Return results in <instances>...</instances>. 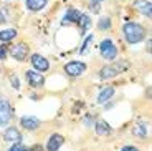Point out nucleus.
Wrapping results in <instances>:
<instances>
[{
	"instance_id": "2",
	"label": "nucleus",
	"mask_w": 152,
	"mask_h": 151,
	"mask_svg": "<svg viewBox=\"0 0 152 151\" xmlns=\"http://www.w3.org/2000/svg\"><path fill=\"white\" fill-rule=\"evenodd\" d=\"M99 52H101L103 58H106V60H114V58L118 57V48L114 47V43L111 40H104L99 45Z\"/></svg>"
},
{
	"instance_id": "12",
	"label": "nucleus",
	"mask_w": 152,
	"mask_h": 151,
	"mask_svg": "<svg viewBox=\"0 0 152 151\" xmlns=\"http://www.w3.org/2000/svg\"><path fill=\"white\" fill-rule=\"evenodd\" d=\"M119 72H121L119 67H104L103 70H101V78H113V76H116Z\"/></svg>"
},
{
	"instance_id": "22",
	"label": "nucleus",
	"mask_w": 152,
	"mask_h": 151,
	"mask_svg": "<svg viewBox=\"0 0 152 151\" xmlns=\"http://www.w3.org/2000/svg\"><path fill=\"white\" fill-rule=\"evenodd\" d=\"M8 151H28V150H27L25 146H23V144H20V141H18V143H15Z\"/></svg>"
},
{
	"instance_id": "7",
	"label": "nucleus",
	"mask_w": 152,
	"mask_h": 151,
	"mask_svg": "<svg viewBox=\"0 0 152 151\" xmlns=\"http://www.w3.org/2000/svg\"><path fill=\"white\" fill-rule=\"evenodd\" d=\"M31 65L37 68L38 72H46L50 68L48 60H46L45 57H42V55H33V57H31Z\"/></svg>"
},
{
	"instance_id": "6",
	"label": "nucleus",
	"mask_w": 152,
	"mask_h": 151,
	"mask_svg": "<svg viewBox=\"0 0 152 151\" xmlns=\"http://www.w3.org/2000/svg\"><path fill=\"white\" fill-rule=\"evenodd\" d=\"M12 55H13L15 60L23 61L28 55V47L25 45V43H18V45H15L13 48H12Z\"/></svg>"
},
{
	"instance_id": "14",
	"label": "nucleus",
	"mask_w": 152,
	"mask_h": 151,
	"mask_svg": "<svg viewBox=\"0 0 152 151\" xmlns=\"http://www.w3.org/2000/svg\"><path fill=\"white\" fill-rule=\"evenodd\" d=\"M114 95V88L113 87H107V88H104L101 93H99V96H98V103H106L107 100L111 98Z\"/></svg>"
},
{
	"instance_id": "11",
	"label": "nucleus",
	"mask_w": 152,
	"mask_h": 151,
	"mask_svg": "<svg viewBox=\"0 0 152 151\" xmlns=\"http://www.w3.org/2000/svg\"><path fill=\"white\" fill-rule=\"evenodd\" d=\"M80 17H81V13L76 10V8H69V10L66 12L65 19H63V23H76L80 20Z\"/></svg>"
},
{
	"instance_id": "23",
	"label": "nucleus",
	"mask_w": 152,
	"mask_h": 151,
	"mask_svg": "<svg viewBox=\"0 0 152 151\" xmlns=\"http://www.w3.org/2000/svg\"><path fill=\"white\" fill-rule=\"evenodd\" d=\"M12 85H13L15 90H18V88H20V83H18V78H17V76H12Z\"/></svg>"
},
{
	"instance_id": "21",
	"label": "nucleus",
	"mask_w": 152,
	"mask_h": 151,
	"mask_svg": "<svg viewBox=\"0 0 152 151\" xmlns=\"http://www.w3.org/2000/svg\"><path fill=\"white\" fill-rule=\"evenodd\" d=\"M98 27L101 28V30H106V28H109V27H111V20L109 19H101V20H99V23H98Z\"/></svg>"
},
{
	"instance_id": "25",
	"label": "nucleus",
	"mask_w": 152,
	"mask_h": 151,
	"mask_svg": "<svg viewBox=\"0 0 152 151\" xmlns=\"http://www.w3.org/2000/svg\"><path fill=\"white\" fill-rule=\"evenodd\" d=\"M121 151H139V150H137V148H134V146H124Z\"/></svg>"
},
{
	"instance_id": "24",
	"label": "nucleus",
	"mask_w": 152,
	"mask_h": 151,
	"mask_svg": "<svg viewBox=\"0 0 152 151\" xmlns=\"http://www.w3.org/2000/svg\"><path fill=\"white\" fill-rule=\"evenodd\" d=\"M5 57H7V50L4 47H0V60H4Z\"/></svg>"
},
{
	"instance_id": "8",
	"label": "nucleus",
	"mask_w": 152,
	"mask_h": 151,
	"mask_svg": "<svg viewBox=\"0 0 152 151\" xmlns=\"http://www.w3.org/2000/svg\"><path fill=\"white\" fill-rule=\"evenodd\" d=\"M22 126L25 130H37L38 126H40V120L38 118H35V116H23L22 118Z\"/></svg>"
},
{
	"instance_id": "4",
	"label": "nucleus",
	"mask_w": 152,
	"mask_h": 151,
	"mask_svg": "<svg viewBox=\"0 0 152 151\" xmlns=\"http://www.w3.org/2000/svg\"><path fill=\"white\" fill-rule=\"evenodd\" d=\"M12 118V108L5 100H0V126H5Z\"/></svg>"
},
{
	"instance_id": "19",
	"label": "nucleus",
	"mask_w": 152,
	"mask_h": 151,
	"mask_svg": "<svg viewBox=\"0 0 152 151\" xmlns=\"http://www.w3.org/2000/svg\"><path fill=\"white\" fill-rule=\"evenodd\" d=\"M78 22H81V23H83V28H81V30H83V32L86 30V28H88V27H89V25H91V20H89V17H88V15H81Z\"/></svg>"
},
{
	"instance_id": "10",
	"label": "nucleus",
	"mask_w": 152,
	"mask_h": 151,
	"mask_svg": "<svg viewBox=\"0 0 152 151\" xmlns=\"http://www.w3.org/2000/svg\"><path fill=\"white\" fill-rule=\"evenodd\" d=\"M63 141H65V140H63V136H61V135H53L51 138H50L48 146H46V148H48V151H58V150H60V146L63 144Z\"/></svg>"
},
{
	"instance_id": "16",
	"label": "nucleus",
	"mask_w": 152,
	"mask_h": 151,
	"mask_svg": "<svg viewBox=\"0 0 152 151\" xmlns=\"http://www.w3.org/2000/svg\"><path fill=\"white\" fill-rule=\"evenodd\" d=\"M96 133H98V135H109L111 128H109V125H107V123L99 121L98 125H96Z\"/></svg>"
},
{
	"instance_id": "20",
	"label": "nucleus",
	"mask_w": 152,
	"mask_h": 151,
	"mask_svg": "<svg viewBox=\"0 0 152 151\" xmlns=\"http://www.w3.org/2000/svg\"><path fill=\"white\" fill-rule=\"evenodd\" d=\"M91 42H93V35H89V37H88L86 40H84L83 47H81V48H80V53H81V55L88 52V47H89V43H91Z\"/></svg>"
},
{
	"instance_id": "13",
	"label": "nucleus",
	"mask_w": 152,
	"mask_h": 151,
	"mask_svg": "<svg viewBox=\"0 0 152 151\" xmlns=\"http://www.w3.org/2000/svg\"><path fill=\"white\" fill-rule=\"evenodd\" d=\"M46 2L48 0H27V7H28V10L37 12V10H42L46 5Z\"/></svg>"
},
{
	"instance_id": "5",
	"label": "nucleus",
	"mask_w": 152,
	"mask_h": 151,
	"mask_svg": "<svg viewBox=\"0 0 152 151\" xmlns=\"http://www.w3.org/2000/svg\"><path fill=\"white\" fill-rule=\"evenodd\" d=\"M25 76H27L30 87H33V88H38L45 83V78H43L42 73H37V72H33V70H28V72L25 73Z\"/></svg>"
},
{
	"instance_id": "9",
	"label": "nucleus",
	"mask_w": 152,
	"mask_h": 151,
	"mask_svg": "<svg viewBox=\"0 0 152 151\" xmlns=\"http://www.w3.org/2000/svg\"><path fill=\"white\" fill-rule=\"evenodd\" d=\"M4 140L5 141H15V143H18L20 140H22V135H20L18 130L15 128H7L4 133Z\"/></svg>"
},
{
	"instance_id": "3",
	"label": "nucleus",
	"mask_w": 152,
	"mask_h": 151,
	"mask_svg": "<svg viewBox=\"0 0 152 151\" xmlns=\"http://www.w3.org/2000/svg\"><path fill=\"white\" fill-rule=\"evenodd\" d=\"M84 70H86V65L83 61H69L65 65V72L69 76H80L81 73H84Z\"/></svg>"
},
{
	"instance_id": "18",
	"label": "nucleus",
	"mask_w": 152,
	"mask_h": 151,
	"mask_svg": "<svg viewBox=\"0 0 152 151\" xmlns=\"http://www.w3.org/2000/svg\"><path fill=\"white\" fill-rule=\"evenodd\" d=\"M147 125H137V126H134V135H137V136H145L147 135Z\"/></svg>"
},
{
	"instance_id": "26",
	"label": "nucleus",
	"mask_w": 152,
	"mask_h": 151,
	"mask_svg": "<svg viewBox=\"0 0 152 151\" xmlns=\"http://www.w3.org/2000/svg\"><path fill=\"white\" fill-rule=\"evenodd\" d=\"M31 151H43V150H42V146H35Z\"/></svg>"
},
{
	"instance_id": "1",
	"label": "nucleus",
	"mask_w": 152,
	"mask_h": 151,
	"mask_svg": "<svg viewBox=\"0 0 152 151\" xmlns=\"http://www.w3.org/2000/svg\"><path fill=\"white\" fill-rule=\"evenodd\" d=\"M124 37H126V40L129 43H139L144 38V28H142L139 23H132V22H129V23H126L124 25Z\"/></svg>"
},
{
	"instance_id": "27",
	"label": "nucleus",
	"mask_w": 152,
	"mask_h": 151,
	"mask_svg": "<svg viewBox=\"0 0 152 151\" xmlns=\"http://www.w3.org/2000/svg\"><path fill=\"white\" fill-rule=\"evenodd\" d=\"M91 2H101V0H91Z\"/></svg>"
},
{
	"instance_id": "17",
	"label": "nucleus",
	"mask_w": 152,
	"mask_h": 151,
	"mask_svg": "<svg viewBox=\"0 0 152 151\" xmlns=\"http://www.w3.org/2000/svg\"><path fill=\"white\" fill-rule=\"evenodd\" d=\"M136 7L139 8L141 12H144L145 15H149V17H151V4H149V2H147V4H145V2H137V4H136Z\"/></svg>"
},
{
	"instance_id": "15",
	"label": "nucleus",
	"mask_w": 152,
	"mask_h": 151,
	"mask_svg": "<svg viewBox=\"0 0 152 151\" xmlns=\"http://www.w3.org/2000/svg\"><path fill=\"white\" fill-rule=\"evenodd\" d=\"M17 32L13 30V28H8V30H2L0 32V40L2 42H10L12 38H15Z\"/></svg>"
}]
</instances>
